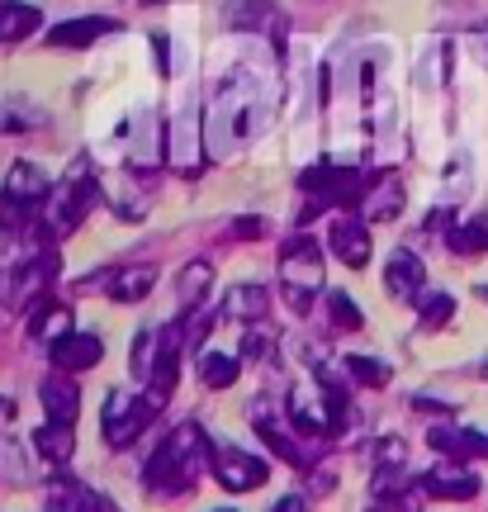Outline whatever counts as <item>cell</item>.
<instances>
[{
    "label": "cell",
    "mask_w": 488,
    "mask_h": 512,
    "mask_svg": "<svg viewBox=\"0 0 488 512\" xmlns=\"http://www.w3.org/2000/svg\"><path fill=\"white\" fill-rule=\"evenodd\" d=\"M214 479L228 489V494H252V489H261V484L271 479V465H266L261 456L237 451V446H218L214 451Z\"/></svg>",
    "instance_id": "obj_5"
},
{
    "label": "cell",
    "mask_w": 488,
    "mask_h": 512,
    "mask_svg": "<svg viewBox=\"0 0 488 512\" xmlns=\"http://www.w3.org/2000/svg\"><path fill=\"white\" fill-rule=\"evenodd\" d=\"M34 451L53 470H62V465H72V456H76V432H72V422H43V427H34Z\"/></svg>",
    "instance_id": "obj_17"
},
{
    "label": "cell",
    "mask_w": 488,
    "mask_h": 512,
    "mask_svg": "<svg viewBox=\"0 0 488 512\" xmlns=\"http://www.w3.org/2000/svg\"><path fill=\"white\" fill-rule=\"evenodd\" d=\"M417 489H422L427 498L465 503V498L479 494V475H474L470 465H460V460H441V465H432L427 475H417Z\"/></svg>",
    "instance_id": "obj_8"
},
{
    "label": "cell",
    "mask_w": 488,
    "mask_h": 512,
    "mask_svg": "<svg viewBox=\"0 0 488 512\" xmlns=\"http://www.w3.org/2000/svg\"><path fill=\"white\" fill-rule=\"evenodd\" d=\"M204 470H214V441H209V432L199 422H181L152 451V460H147V470H143V484H147V494L176 498V494H190Z\"/></svg>",
    "instance_id": "obj_1"
},
{
    "label": "cell",
    "mask_w": 488,
    "mask_h": 512,
    "mask_svg": "<svg viewBox=\"0 0 488 512\" xmlns=\"http://www.w3.org/2000/svg\"><path fill=\"white\" fill-rule=\"evenodd\" d=\"M24 332H29V342H62L67 332H72V309L67 304H57L53 294H43V299H34L29 304V323H24Z\"/></svg>",
    "instance_id": "obj_13"
},
{
    "label": "cell",
    "mask_w": 488,
    "mask_h": 512,
    "mask_svg": "<svg viewBox=\"0 0 488 512\" xmlns=\"http://www.w3.org/2000/svg\"><path fill=\"white\" fill-rule=\"evenodd\" d=\"M242 375V356L233 351H199V384L204 389H228Z\"/></svg>",
    "instance_id": "obj_22"
},
{
    "label": "cell",
    "mask_w": 488,
    "mask_h": 512,
    "mask_svg": "<svg viewBox=\"0 0 488 512\" xmlns=\"http://www.w3.org/2000/svg\"><path fill=\"white\" fill-rule=\"evenodd\" d=\"M451 313H455L451 294H432V299H422V328H427V332L446 328V323H451Z\"/></svg>",
    "instance_id": "obj_29"
},
{
    "label": "cell",
    "mask_w": 488,
    "mask_h": 512,
    "mask_svg": "<svg viewBox=\"0 0 488 512\" xmlns=\"http://www.w3.org/2000/svg\"><path fill=\"white\" fill-rule=\"evenodd\" d=\"M323 309H327V323H332L337 332H361L365 328L361 304H356L346 290H327L323 294Z\"/></svg>",
    "instance_id": "obj_24"
},
{
    "label": "cell",
    "mask_w": 488,
    "mask_h": 512,
    "mask_svg": "<svg viewBox=\"0 0 488 512\" xmlns=\"http://www.w3.org/2000/svg\"><path fill=\"white\" fill-rule=\"evenodd\" d=\"M114 29H119V19H105V15L67 19V24L48 29V48H53V53H76V48H91V43H100V38L114 34Z\"/></svg>",
    "instance_id": "obj_12"
},
{
    "label": "cell",
    "mask_w": 488,
    "mask_h": 512,
    "mask_svg": "<svg viewBox=\"0 0 488 512\" xmlns=\"http://www.w3.org/2000/svg\"><path fill=\"white\" fill-rule=\"evenodd\" d=\"M152 48H157V67H162V76H166V67H171V57H166V34H152Z\"/></svg>",
    "instance_id": "obj_33"
},
{
    "label": "cell",
    "mask_w": 488,
    "mask_h": 512,
    "mask_svg": "<svg viewBox=\"0 0 488 512\" xmlns=\"http://www.w3.org/2000/svg\"><path fill=\"white\" fill-rule=\"evenodd\" d=\"M342 370L351 375V380L361 384V389H384V384L394 380V370H389V361H375V356H361V351H351L342 361Z\"/></svg>",
    "instance_id": "obj_26"
},
{
    "label": "cell",
    "mask_w": 488,
    "mask_h": 512,
    "mask_svg": "<svg viewBox=\"0 0 488 512\" xmlns=\"http://www.w3.org/2000/svg\"><path fill=\"white\" fill-rule=\"evenodd\" d=\"M48 512H109V503L76 479H53L48 484Z\"/></svg>",
    "instance_id": "obj_18"
},
{
    "label": "cell",
    "mask_w": 488,
    "mask_h": 512,
    "mask_svg": "<svg viewBox=\"0 0 488 512\" xmlns=\"http://www.w3.org/2000/svg\"><path fill=\"white\" fill-rule=\"evenodd\" d=\"M427 446L436 456L460 460V465H474V460H488V432H474V427H455V422H441V427H427Z\"/></svg>",
    "instance_id": "obj_9"
},
{
    "label": "cell",
    "mask_w": 488,
    "mask_h": 512,
    "mask_svg": "<svg viewBox=\"0 0 488 512\" xmlns=\"http://www.w3.org/2000/svg\"><path fill=\"white\" fill-rule=\"evenodd\" d=\"M128 370H133V380H152V370H157V337L152 332H138L133 337V356H128Z\"/></svg>",
    "instance_id": "obj_27"
},
{
    "label": "cell",
    "mask_w": 488,
    "mask_h": 512,
    "mask_svg": "<svg viewBox=\"0 0 488 512\" xmlns=\"http://www.w3.org/2000/svg\"><path fill=\"white\" fill-rule=\"evenodd\" d=\"M138 5H157V0H138Z\"/></svg>",
    "instance_id": "obj_34"
},
{
    "label": "cell",
    "mask_w": 488,
    "mask_h": 512,
    "mask_svg": "<svg viewBox=\"0 0 488 512\" xmlns=\"http://www.w3.org/2000/svg\"><path fill=\"white\" fill-rule=\"evenodd\" d=\"M95 200H100V185H95V176L86 171V162H76L72 171L53 185V200H48V228H53L57 238L76 233L81 223L91 219Z\"/></svg>",
    "instance_id": "obj_3"
},
{
    "label": "cell",
    "mask_w": 488,
    "mask_h": 512,
    "mask_svg": "<svg viewBox=\"0 0 488 512\" xmlns=\"http://www.w3.org/2000/svg\"><path fill=\"white\" fill-rule=\"evenodd\" d=\"M327 247H332V256H337L342 266L365 271V266H370V228H365V219H351V214L332 219V228H327Z\"/></svg>",
    "instance_id": "obj_11"
},
{
    "label": "cell",
    "mask_w": 488,
    "mask_h": 512,
    "mask_svg": "<svg viewBox=\"0 0 488 512\" xmlns=\"http://www.w3.org/2000/svg\"><path fill=\"white\" fill-rule=\"evenodd\" d=\"M318 290H323V247L308 233H294L280 247V294L294 313H308Z\"/></svg>",
    "instance_id": "obj_2"
},
{
    "label": "cell",
    "mask_w": 488,
    "mask_h": 512,
    "mask_svg": "<svg viewBox=\"0 0 488 512\" xmlns=\"http://www.w3.org/2000/svg\"><path fill=\"white\" fill-rule=\"evenodd\" d=\"M375 512H422V489H403V494L380 498V508Z\"/></svg>",
    "instance_id": "obj_30"
},
{
    "label": "cell",
    "mask_w": 488,
    "mask_h": 512,
    "mask_svg": "<svg viewBox=\"0 0 488 512\" xmlns=\"http://www.w3.org/2000/svg\"><path fill=\"white\" fill-rule=\"evenodd\" d=\"M48 361H53V370H62V375H81V370H95L105 361V342H100L95 332H67L62 342L48 347Z\"/></svg>",
    "instance_id": "obj_10"
},
{
    "label": "cell",
    "mask_w": 488,
    "mask_h": 512,
    "mask_svg": "<svg viewBox=\"0 0 488 512\" xmlns=\"http://www.w3.org/2000/svg\"><path fill=\"white\" fill-rule=\"evenodd\" d=\"M157 418V408L147 403V394H133V389H109L105 394V413H100V427H105V441L114 451H124L143 437Z\"/></svg>",
    "instance_id": "obj_4"
},
{
    "label": "cell",
    "mask_w": 488,
    "mask_h": 512,
    "mask_svg": "<svg viewBox=\"0 0 488 512\" xmlns=\"http://www.w3.org/2000/svg\"><path fill=\"white\" fill-rule=\"evenodd\" d=\"M266 512H308V503H304V498H299V494H285V498H280V503H271V508H266Z\"/></svg>",
    "instance_id": "obj_32"
},
{
    "label": "cell",
    "mask_w": 488,
    "mask_h": 512,
    "mask_svg": "<svg viewBox=\"0 0 488 512\" xmlns=\"http://www.w3.org/2000/svg\"><path fill=\"white\" fill-rule=\"evenodd\" d=\"M398 214H403V181L389 176V171H380L375 185L365 190V200H361V219L365 223H394Z\"/></svg>",
    "instance_id": "obj_16"
},
{
    "label": "cell",
    "mask_w": 488,
    "mask_h": 512,
    "mask_svg": "<svg viewBox=\"0 0 488 512\" xmlns=\"http://www.w3.org/2000/svg\"><path fill=\"white\" fill-rule=\"evenodd\" d=\"M384 290L398 304H422L427 299V266L417 261V252H408V247L389 252V261H384Z\"/></svg>",
    "instance_id": "obj_7"
},
{
    "label": "cell",
    "mask_w": 488,
    "mask_h": 512,
    "mask_svg": "<svg viewBox=\"0 0 488 512\" xmlns=\"http://www.w3.org/2000/svg\"><path fill=\"white\" fill-rule=\"evenodd\" d=\"M38 24H43V15H38L34 5H24V0H0V43H19V38L38 34Z\"/></svg>",
    "instance_id": "obj_20"
},
{
    "label": "cell",
    "mask_w": 488,
    "mask_h": 512,
    "mask_svg": "<svg viewBox=\"0 0 488 512\" xmlns=\"http://www.w3.org/2000/svg\"><path fill=\"white\" fill-rule=\"evenodd\" d=\"M228 233H233V242H256L261 233H266V223H261V219H233V228H228Z\"/></svg>",
    "instance_id": "obj_31"
},
{
    "label": "cell",
    "mask_w": 488,
    "mask_h": 512,
    "mask_svg": "<svg viewBox=\"0 0 488 512\" xmlns=\"http://www.w3.org/2000/svg\"><path fill=\"white\" fill-rule=\"evenodd\" d=\"M214 512H237V508H214Z\"/></svg>",
    "instance_id": "obj_35"
},
{
    "label": "cell",
    "mask_w": 488,
    "mask_h": 512,
    "mask_svg": "<svg viewBox=\"0 0 488 512\" xmlns=\"http://www.w3.org/2000/svg\"><path fill=\"white\" fill-rule=\"evenodd\" d=\"M446 247L455 256H484L488 252V219H451L446 223Z\"/></svg>",
    "instance_id": "obj_21"
},
{
    "label": "cell",
    "mask_w": 488,
    "mask_h": 512,
    "mask_svg": "<svg viewBox=\"0 0 488 512\" xmlns=\"http://www.w3.org/2000/svg\"><path fill=\"white\" fill-rule=\"evenodd\" d=\"M214 290V266L209 261H190L181 275H176V299L181 309H199V299Z\"/></svg>",
    "instance_id": "obj_23"
},
{
    "label": "cell",
    "mask_w": 488,
    "mask_h": 512,
    "mask_svg": "<svg viewBox=\"0 0 488 512\" xmlns=\"http://www.w3.org/2000/svg\"><path fill=\"white\" fill-rule=\"evenodd\" d=\"M223 19H228V29H275V24H280L266 0H233V5L223 10Z\"/></svg>",
    "instance_id": "obj_25"
},
{
    "label": "cell",
    "mask_w": 488,
    "mask_h": 512,
    "mask_svg": "<svg viewBox=\"0 0 488 512\" xmlns=\"http://www.w3.org/2000/svg\"><path fill=\"white\" fill-rule=\"evenodd\" d=\"M252 427H256V437L266 441V451H271V456H280L285 465H294V470H304L308 465V446H299V441L285 432V422L266 418V408H261V403L252 408Z\"/></svg>",
    "instance_id": "obj_15"
},
{
    "label": "cell",
    "mask_w": 488,
    "mask_h": 512,
    "mask_svg": "<svg viewBox=\"0 0 488 512\" xmlns=\"http://www.w3.org/2000/svg\"><path fill=\"white\" fill-rule=\"evenodd\" d=\"M38 403H43V413H48L53 422H76V413H81V389H76V375L53 370L48 380L38 384Z\"/></svg>",
    "instance_id": "obj_14"
},
{
    "label": "cell",
    "mask_w": 488,
    "mask_h": 512,
    "mask_svg": "<svg viewBox=\"0 0 488 512\" xmlns=\"http://www.w3.org/2000/svg\"><path fill=\"white\" fill-rule=\"evenodd\" d=\"M48 200H53V185H48V176H43L34 162H15V166H10L5 190H0V204H5V209L38 214V209H48Z\"/></svg>",
    "instance_id": "obj_6"
},
{
    "label": "cell",
    "mask_w": 488,
    "mask_h": 512,
    "mask_svg": "<svg viewBox=\"0 0 488 512\" xmlns=\"http://www.w3.org/2000/svg\"><path fill=\"white\" fill-rule=\"evenodd\" d=\"M223 313L237 318V323H247V328H256L271 313V290L266 285H233L228 299H223Z\"/></svg>",
    "instance_id": "obj_19"
},
{
    "label": "cell",
    "mask_w": 488,
    "mask_h": 512,
    "mask_svg": "<svg viewBox=\"0 0 488 512\" xmlns=\"http://www.w3.org/2000/svg\"><path fill=\"white\" fill-rule=\"evenodd\" d=\"M209 328H214V313H209V309H185V313H181L185 351H195V356H199V342L209 337Z\"/></svg>",
    "instance_id": "obj_28"
}]
</instances>
